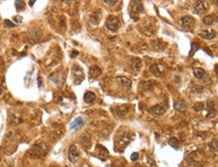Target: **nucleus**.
I'll return each instance as SVG.
<instances>
[{"instance_id":"nucleus-11","label":"nucleus","mask_w":218,"mask_h":167,"mask_svg":"<svg viewBox=\"0 0 218 167\" xmlns=\"http://www.w3.org/2000/svg\"><path fill=\"white\" fill-rule=\"evenodd\" d=\"M117 82H118L122 87H124L125 89H129L130 90L132 87V81L127 78V77H123V76H120L117 78Z\"/></svg>"},{"instance_id":"nucleus-16","label":"nucleus","mask_w":218,"mask_h":167,"mask_svg":"<svg viewBox=\"0 0 218 167\" xmlns=\"http://www.w3.org/2000/svg\"><path fill=\"white\" fill-rule=\"evenodd\" d=\"M130 64H131V68L136 72H138L139 70H141V68H142V60L138 58H133L131 59Z\"/></svg>"},{"instance_id":"nucleus-17","label":"nucleus","mask_w":218,"mask_h":167,"mask_svg":"<svg viewBox=\"0 0 218 167\" xmlns=\"http://www.w3.org/2000/svg\"><path fill=\"white\" fill-rule=\"evenodd\" d=\"M150 72L154 76L159 77V78L163 77V72L160 70V67L158 66V64H152L151 68H150Z\"/></svg>"},{"instance_id":"nucleus-30","label":"nucleus","mask_w":218,"mask_h":167,"mask_svg":"<svg viewBox=\"0 0 218 167\" xmlns=\"http://www.w3.org/2000/svg\"><path fill=\"white\" fill-rule=\"evenodd\" d=\"M4 23H5V25H6L7 27H15V24L12 22V21H10V20H5V21H4Z\"/></svg>"},{"instance_id":"nucleus-20","label":"nucleus","mask_w":218,"mask_h":167,"mask_svg":"<svg viewBox=\"0 0 218 167\" xmlns=\"http://www.w3.org/2000/svg\"><path fill=\"white\" fill-rule=\"evenodd\" d=\"M98 147V149L100 150V153H99V155H100V158L103 160V156H105V159H106L107 157H109V155H110V153H109V151L104 147V146L102 145H98L96 146Z\"/></svg>"},{"instance_id":"nucleus-5","label":"nucleus","mask_w":218,"mask_h":167,"mask_svg":"<svg viewBox=\"0 0 218 167\" xmlns=\"http://www.w3.org/2000/svg\"><path fill=\"white\" fill-rule=\"evenodd\" d=\"M166 111H167V104H165V103L155 105L149 109V112L156 114V115H162V114H164Z\"/></svg>"},{"instance_id":"nucleus-1","label":"nucleus","mask_w":218,"mask_h":167,"mask_svg":"<svg viewBox=\"0 0 218 167\" xmlns=\"http://www.w3.org/2000/svg\"><path fill=\"white\" fill-rule=\"evenodd\" d=\"M121 25H122V24H121V20L117 17V16H110V17H108L106 21V27L112 32L118 31L120 29Z\"/></svg>"},{"instance_id":"nucleus-10","label":"nucleus","mask_w":218,"mask_h":167,"mask_svg":"<svg viewBox=\"0 0 218 167\" xmlns=\"http://www.w3.org/2000/svg\"><path fill=\"white\" fill-rule=\"evenodd\" d=\"M84 124H86V121H84L82 117H78L76 119H75L74 121L71 122L70 128H71V130H72V129H74V130H79V129H80L82 127H83Z\"/></svg>"},{"instance_id":"nucleus-13","label":"nucleus","mask_w":218,"mask_h":167,"mask_svg":"<svg viewBox=\"0 0 218 167\" xmlns=\"http://www.w3.org/2000/svg\"><path fill=\"white\" fill-rule=\"evenodd\" d=\"M42 36V31L39 29H34L32 32H30L29 34V40L31 43H35L37 42L40 39V37Z\"/></svg>"},{"instance_id":"nucleus-24","label":"nucleus","mask_w":218,"mask_h":167,"mask_svg":"<svg viewBox=\"0 0 218 167\" xmlns=\"http://www.w3.org/2000/svg\"><path fill=\"white\" fill-rule=\"evenodd\" d=\"M15 6H16V9L17 10H22L24 6H25V2H24L23 0H16Z\"/></svg>"},{"instance_id":"nucleus-25","label":"nucleus","mask_w":218,"mask_h":167,"mask_svg":"<svg viewBox=\"0 0 218 167\" xmlns=\"http://www.w3.org/2000/svg\"><path fill=\"white\" fill-rule=\"evenodd\" d=\"M209 149H210V151L212 152H217V141L214 140V141H211L210 143H209Z\"/></svg>"},{"instance_id":"nucleus-2","label":"nucleus","mask_w":218,"mask_h":167,"mask_svg":"<svg viewBox=\"0 0 218 167\" xmlns=\"http://www.w3.org/2000/svg\"><path fill=\"white\" fill-rule=\"evenodd\" d=\"M72 77H74L75 83L79 85L84 80V74H83V68L75 64V66L72 67Z\"/></svg>"},{"instance_id":"nucleus-14","label":"nucleus","mask_w":218,"mask_h":167,"mask_svg":"<svg viewBox=\"0 0 218 167\" xmlns=\"http://www.w3.org/2000/svg\"><path fill=\"white\" fill-rule=\"evenodd\" d=\"M102 75V70L100 68V67L98 66H92L90 68V76H91V78L92 79H96V78H99V77Z\"/></svg>"},{"instance_id":"nucleus-4","label":"nucleus","mask_w":218,"mask_h":167,"mask_svg":"<svg viewBox=\"0 0 218 167\" xmlns=\"http://www.w3.org/2000/svg\"><path fill=\"white\" fill-rule=\"evenodd\" d=\"M180 23L185 29H191L195 24V19L190 15H186V16H183V17L180 19Z\"/></svg>"},{"instance_id":"nucleus-22","label":"nucleus","mask_w":218,"mask_h":167,"mask_svg":"<svg viewBox=\"0 0 218 167\" xmlns=\"http://www.w3.org/2000/svg\"><path fill=\"white\" fill-rule=\"evenodd\" d=\"M80 142H82V144L84 146V147L87 148H90L91 146V138L87 136V135H83L80 137Z\"/></svg>"},{"instance_id":"nucleus-32","label":"nucleus","mask_w":218,"mask_h":167,"mask_svg":"<svg viewBox=\"0 0 218 167\" xmlns=\"http://www.w3.org/2000/svg\"><path fill=\"white\" fill-rule=\"evenodd\" d=\"M34 2H35V1H33V0H30V1H29V5H30V6H33V5H34Z\"/></svg>"},{"instance_id":"nucleus-33","label":"nucleus","mask_w":218,"mask_h":167,"mask_svg":"<svg viewBox=\"0 0 218 167\" xmlns=\"http://www.w3.org/2000/svg\"><path fill=\"white\" fill-rule=\"evenodd\" d=\"M37 80H38V87H40V85H41V80H40L39 77L37 78Z\"/></svg>"},{"instance_id":"nucleus-3","label":"nucleus","mask_w":218,"mask_h":167,"mask_svg":"<svg viewBox=\"0 0 218 167\" xmlns=\"http://www.w3.org/2000/svg\"><path fill=\"white\" fill-rule=\"evenodd\" d=\"M79 158H80V153L79 151V149L76 148V146L71 145V147L68 148V159L72 163H76V162H79Z\"/></svg>"},{"instance_id":"nucleus-31","label":"nucleus","mask_w":218,"mask_h":167,"mask_svg":"<svg viewBox=\"0 0 218 167\" xmlns=\"http://www.w3.org/2000/svg\"><path fill=\"white\" fill-rule=\"evenodd\" d=\"M14 21L21 22L22 21V17H21V16H15V17H14Z\"/></svg>"},{"instance_id":"nucleus-12","label":"nucleus","mask_w":218,"mask_h":167,"mask_svg":"<svg viewBox=\"0 0 218 167\" xmlns=\"http://www.w3.org/2000/svg\"><path fill=\"white\" fill-rule=\"evenodd\" d=\"M96 100V94L94 92H86L84 93V95H83V102L86 104L88 105H92V104H94Z\"/></svg>"},{"instance_id":"nucleus-28","label":"nucleus","mask_w":218,"mask_h":167,"mask_svg":"<svg viewBox=\"0 0 218 167\" xmlns=\"http://www.w3.org/2000/svg\"><path fill=\"white\" fill-rule=\"evenodd\" d=\"M193 90H194V92L203 93V91H204V88H203V87H201V86H195V87L193 88Z\"/></svg>"},{"instance_id":"nucleus-29","label":"nucleus","mask_w":218,"mask_h":167,"mask_svg":"<svg viewBox=\"0 0 218 167\" xmlns=\"http://www.w3.org/2000/svg\"><path fill=\"white\" fill-rule=\"evenodd\" d=\"M139 159V154L135 152V153H132V155H131V160L132 161H137Z\"/></svg>"},{"instance_id":"nucleus-6","label":"nucleus","mask_w":218,"mask_h":167,"mask_svg":"<svg viewBox=\"0 0 218 167\" xmlns=\"http://www.w3.org/2000/svg\"><path fill=\"white\" fill-rule=\"evenodd\" d=\"M199 36H200V37L204 38V39L212 40V39H214L217 36V32L215 30H213V29H205V30L200 32Z\"/></svg>"},{"instance_id":"nucleus-18","label":"nucleus","mask_w":218,"mask_h":167,"mask_svg":"<svg viewBox=\"0 0 218 167\" xmlns=\"http://www.w3.org/2000/svg\"><path fill=\"white\" fill-rule=\"evenodd\" d=\"M132 9H134L135 12H138V13H141L144 10L143 4L140 1H133L132 3Z\"/></svg>"},{"instance_id":"nucleus-7","label":"nucleus","mask_w":218,"mask_h":167,"mask_svg":"<svg viewBox=\"0 0 218 167\" xmlns=\"http://www.w3.org/2000/svg\"><path fill=\"white\" fill-rule=\"evenodd\" d=\"M194 10L198 15H202L207 11V6L204 1H196L194 4Z\"/></svg>"},{"instance_id":"nucleus-27","label":"nucleus","mask_w":218,"mask_h":167,"mask_svg":"<svg viewBox=\"0 0 218 167\" xmlns=\"http://www.w3.org/2000/svg\"><path fill=\"white\" fill-rule=\"evenodd\" d=\"M104 2L106 4H108V5H110V6H115L119 1L118 0H104Z\"/></svg>"},{"instance_id":"nucleus-19","label":"nucleus","mask_w":218,"mask_h":167,"mask_svg":"<svg viewBox=\"0 0 218 167\" xmlns=\"http://www.w3.org/2000/svg\"><path fill=\"white\" fill-rule=\"evenodd\" d=\"M215 21H216V17L213 14L206 15L203 18V22H204L205 25H212V24L214 23Z\"/></svg>"},{"instance_id":"nucleus-15","label":"nucleus","mask_w":218,"mask_h":167,"mask_svg":"<svg viewBox=\"0 0 218 167\" xmlns=\"http://www.w3.org/2000/svg\"><path fill=\"white\" fill-rule=\"evenodd\" d=\"M193 75L197 79V80H204L205 77L207 76V73L205 72L203 68H197L193 70Z\"/></svg>"},{"instance_id":"nucleus-8","label":"nucleus","mask_w":218,"mask_h":167,"mask_svg":"<svg viewBox=\"0 0 218 167\" xmlns=\"http://www.w3.org/2000/svg\"><path fill=\"white\" fill-rule=\"evenodd\" d=\"M214 101L212 100H208L207 101V113L205 117L208 118V119H210V118H213L215 115H216V110L214 109Z\"/></svg>"},{"instance_id":"nucleus-34","label":"nucleus","mask_w":218,"mask_h":167,"mask_svg":"<svg viewBox=\"0 0 218 167\" xmlns=\"http://www.w3.org/2000/svg\"><path fill=\"white\" fill-rule=\"evenodd\" d=\"M1 94H2V89L0 88V95H1Z\"/></svg>"},{"instance_id":"nucleus-9","label":"nucleus","mask_w":218,"mask_h":167,"mask_svg":"<svg viewBox=\"0 0 218 167\" xmlns=\"http://www.w3.org/2000/svg\"><path fill=\"white\" fill-rule=\"evenodd\" d=\"M188 107V104L184 100H176L174 103V109L177 112H185Z\"/></svg>"},{"instance_id":"nucleus-26","label":"nucleus","mask_w":218,"mask_h":167,"mask_svg":"<svg viewBox=\"0 0 218 167\" xmlns=\"http://www.w3.org/2000/svg\"><path fill=\"white\" fill-rule=\"evenodd\" d=\"M193 109H194V111H196V112H201V111H202V110L204 109V105L199 102V103H196V104L194 105Z\"/></svg>"},{"instance_id":"nucleus-23","label":"nucleus","mask_w":218,"mask_h":167,"mask_svg":"<svg viewBox=\"0 0 218 167\" xmlns=\"http://www.w3.org/2000/svg\"><path fill=\"white\" fill-rule=\"evenodd\" d=\"M199 48H200V46H199L198 43H197V42H192L191 43V51H190V52H189V55L192 56L197 51L199 50Z\"/></svg>"},{"instance_id":"nucleus-21","label":"nucleus","mask_w":218,"mask_h":167,"mask_svg":"<svg viewBox=\"0 0 218 167\" xmlns=\"http://www.w3.org/2000/svg\"><path fill=\"white\" fill-rule=\"evenodd\" d=\"M168 143H169V145L171 146V147H173L174 149H176V150L179 149V144H180V142H179L178 139H177V138H175V137L170 138V139H169V141H168Z\"/></svg>"}]
</instances>
